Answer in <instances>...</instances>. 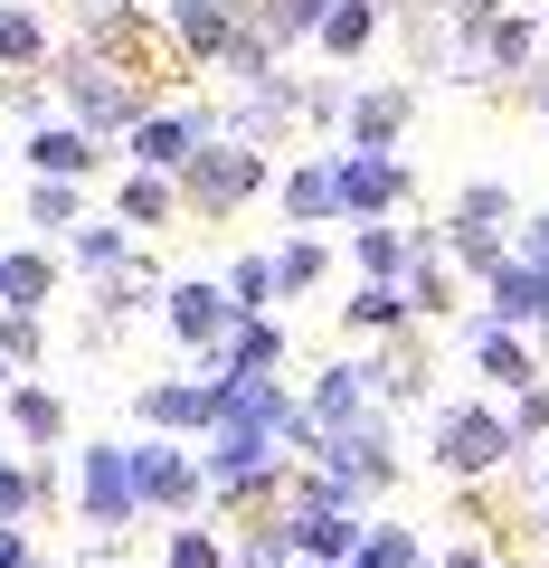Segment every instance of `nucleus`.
Listing matches in <instances>:
<instances>
[{"mask_svg":"<svg viewBox=\"0 0 549 568\" xmlns=\"http://www.w3.org/2000/svg\"><path fill=\"white\" fill-rule=\"evenodd\" d=\"M427 465H436V484H455V493L511 474V465H521L511 407H502V398H436V407H427Z\"/></svg>","mask_w":549,"mask_h":568,"instance_id":"nucleus-1","label":"nucleus"},{"mask_svg":"<svg viewBox=\"0 0 549 568\" xmlns=\"http://www.w3.org/2000/svg\"><path fill=\"white\" fill-rule=\"evenodd\" d=\"M67 465H77V521H85V540H133V530L152 521L123 436H95V446H77Z\"/></svg>","mask_w":549,"mask_h":568,"instance_id":"nucleus-2","label":"nucleus"},{"mask_svg":"<svg viewBox=\"0 0 549 568\" xmlns=\"http://www.w3.org/2000/svg\"><path fill=\"white\" fill-rule=\"evenodd\" d=\"M58 95H67V123H85L95 142L133 133V123L152 114V95L133 85V67L95 58V48H67V58H58Z\"/></svg>","mask_w":549,"mask_h":568,"instance_id":"nucleus-3","label":"nucleus"},{"mask_svg":"<svg viewBox=\"0 0 549 568\" xmlns=\"http://www.w3.org/2000/svg\"><path fill=\"white\" fill-rule=\"evenodd\" d=\"M275 190V162H265L256 142H237V133H218V142H200L181 162V209L190 219H237L246 200H265Z\"/></svg>","mask_w":549,"mask_h":568,"instance_id":"nucleus-4","label":"nucleus"},{"mask_svg":"<svg viewBox=\"0 0 549 568\" xmlns=\"http://www.w3.org/2000/svg\"><path fill=\"white\" fill-rule=\"evenodd\" d=\"M313 474H332V484H342L350 503L369 511V503H379V493L407 474V455H398V426H388V407H379V417H360V426H342V436H323Z\"/></svg>","mask_w":549,"mask_h":568,"instance_id":"nucleus-5","label":"nucleus"},{"mask_svg":"<svg viewBox=\"0 0 549 568\" xmlns=\"http://www.w3.org/2000/svg\"><path fill=\"white\" fill-rule=\"evenodd\" d=\"M133 484H143V511L162 530L209 511V465H200V446H181V436H133Z\"/></svg>","mask_w":549,"mask_h":568,"instance_id":"nucleus-6","label":"nucleus"},{"mask_svg":"<svg viewBox=\"0 0 549 568\" xmlns=\"http://www.w3.org/2000/svg\"><path fill=\"white\" fill-rule=\"evenodd\" d=\"M133 436H181V446H209L218 436V369H200V379H143L133 388Z\"/></svg>","mask_w":549,"mask_h":568,"instance_id":"nucleus-7","label":"nucleus"},{"mask_svg":"<svg viewBox=\"0 0 549 568\" xmlns=\"http://www.w3.org/2000/svg\"><path fill=\"white\" fill-rule=\"evenodd\" d=\"M237 323H246V313H237V294H227L218 275H181V284L162 294V332H171L200 369H218V351H227V332H237Z\"/></svg>","mask_w":549,"mask_h":568,"instance_id":"nucleus-8","label":"nucleus"},{"mask_svg":"<svg viewBox=\"0 0 549 568\" xmlns=\"http://www.w3.org/2000/svg\"><path fill=\"white\" fill-rule=\"evenodd\" d=\"M218 133H227L218 104H152V114L123 133V171H171V181H181V162L200 142H218Z\"/></svg>","mask_w":549,"mask_h":568,"instance_id":"nucleus-9","label":"nucleus"},{"mask_svg":"<svg viewBox=\"0 0 549 568\" xmlns=\"http://www.w3.org/2000/svg\"><path fill=\"white\" fill-rule=\"evenodd\" d=\"M342 162V219L369 227V219H398L407 200H417V171H407V152H332Z\"/></svg>","mask_w":549,"mask_h":568,"instance_id":"nucleus-10","label":"nucleus"},{"mask_svg":"<svg viewBox=\"0 0 549 568\" xmlns=\"http://www.w3.org/2000/svg\"><path fill=\"white\" fill-rule=\"evenodd\" d=\"M285 530H294V559L304 568H350L369 540V511H342V503H294L285 493Z\"/></svg>","mask_w":549,"mask_h":568,"instance_id":"nucleus-11","label":"nucleus"},{"mask_svg":"<svg viewBox=\"0 0 549 568\" xmlns=\"http://www.w3.org/2000/svg\"><path fill=\"white\" fill-rule=\"evenodd\" d=\"M275 209H285V227H304V237L350 227L342 219V162H332V152H304L294 171H275Z\"/></svg>","mask_w":549,"mask_h":568,"instance_id":"nucleus-12","label":"nucleus"},{"mask_svg":"<svg viewBox=\"0 0 549 568\" xmlns=\"http://www.w3.org/2000/svg\"><path fill=\"white\" fill-rule=\"evenodd\" d=\"M407 123H417V85L407 77H379L350 95V123H342V152H398Z\"/></svg>","mask_w":549,"mask_h":568,"instance_id":"nucleus-13","label":"nucleus"},{"mask_svg":"<svg viewBox=\"0 0 549 568\" xmlns=\"http://www.w3.org/2000/svg\"><path fill=\"white\" fill-rule=\"evenodd\" d=\"M465 351H474V379H492L502 398H521V388H540V379H549V369H540V342H530V332L484 323V313L465 323Z\"/></svg>","mask_w":549,"mask_h":568,"instance_id":"nucleus-14","label":"nucleus"},{"mask_svg":"<svg viewBox=\"0 0 549 568\" xmlns=\"http://www.w3.org/2000/svg\"><path fill=\"white\" fill-rule=\"evenodd\" d=\"M304 407H313L323 436H342V426L379 417V379H369V361H323V369H313V388H304Z\"/></svg>","mask_w":549,"mask_h":568,"instance_id":"nucleus-15","label":"nucleus"},{"mask_svg":"<svg viewBox=\"0 0 549 568\" xmlns=\"http://www.w3.org/2000/svg\"><path fill=\"white\" fill-rule=\"evenodd\" d=\"M0 417H10V446H20V455H77V446H67V388L20 379L10 398H0Z\"/></svg>","mask_w":549,"mask_h":568,"instance_id":"nucleus-16","label":"nucleus"},{"mask_svg":"<svg viewBox=\"0 0 549 568\" xmlns=\"http://www.w3.org/2000/svg\"><path fill=\"white\" fill-rule=\"evenodd\" d=\"M237 29H246L237 0H171V48H181L190 67H218Z\"/></svg>","mask_w":549,"mask_h":568,"instance_id":"nucleus-17","label":"nucleus"},{"mask_svg":"<svg viewBox=\"0 0 549 568\" xmlns=\"http://www.w3.org/2000/svg\"><path fill=\"white\" fill-rule=\"evenodd\" d=\"M342 332H350V342H369V351L407 342V332H417V304H407V284H350Z\"/></svg>","mask_w":549,"mask_h":568,"instance_id":"nucleus-18","label":"nucleus"},{"mask_svg":"<svg viewBox=\"0 0 549 568\" xmlns=\"http://www.w3.org/2000/svg\"><path fill=\"white\" fill-rule=\"evenodd\" d=\"M474 313H484V323H502V332H540V323H549V275L511 256L502 275L484 284V304H474Z\"/></svg>","mask_w":549,"mask_h":568,"instance_id":"nucleus-19","label":"nucleus"},{"mask_svg":"<svg viewBox=\"0 0 549 568\" xmlns=\"http://www.w3.org/2000/svg\"><path fill=\"white\" fill-rule=\"evenodd\" d=\"M29 181H95V162H104V142L85 133V123H39L29 133Z\"/></svg>","mask_w":549,"mask_h":568,"instance_id":"nucleus-20","label":"nucleus"},{"mask_svg":"<svg viewBox=\"0 0 549 568\" xmlns=\"http://www.w3.org/2000/svg\"><path fill=\"white\" fill-rule=\"evenodd\" d=\"M285 323H275V313H246L237 332H227V351H218V369L227 379H285Z\"/></svg>","mask_w":549,"mask_h":568,"instance_id":"nucleus-21","label":"nucleus"},{"mask_svg":"<svg viewBox=\"0 0 549 568\" xmlns=\"http://www.w3.org/2000/svg\"><path fill=\"white\" fill-rule=\"evenodd\" d=\"M407 265H417V237H407L398 219L350 227V275H360V284H407Z\"/></svg>","mask_w":549,"mask_h":568,"instance_id":"nucleus-22","label":"nucleus"},{"mask_svg":"<svg viewBox=\"0 0 549 568\" xmlns=\"http://www.w3.org/2000/svg\"><path fill=\"white\" fill-rule=\"evenodd\" d=\"M114 219L133 227V237L171 227V219H181V181H171V171H123V181H114Z\"/></svg>","mask_w":549,"mask_h":568,"instance_id":"nucleus-23","label":"nucleus"},{"mask_svg":"<svg viewBox=\"0 0 549 568\" xmlns=\"http://www.w3.org/2000/svg\"><path fill=\"white\" fill-rule=\"evenodd\" d=\"M369 379H379V407H427V379H436V361H427V342L407 332V342L369 351Z\"/></svg>","mask_w":549,"mask_h":568,"instance_id":"nucleus-24","label":"nucleus"},{"mask_svg":"<svg viewBox=\"0 0 549 568\" xmlns=\"http://www.w3.org/2000/svg\"><path fill=\"white\" fill-rule=\"evenodd\" d=\"M323 284H332V237L285 227V246H275V304H304V294H323Z\"/></svg>","mask_w":549,"mask_h":568,"instance_id":"nucleus-25","label":"nucleus"},{"mask_svg":"<svg viewBox=\"0 0 549 568\" xmlns=\"http://www.w3.org/2000/svg\"><path fill=\"white\" fill-rule=\"evenodd\" d=\"M474 58H484V77H511L521 85L530 67H540V20H521V10H502V20L474 39Z\"/></svg>","mask_w":549,"mask_h":568,"instance_id":"nucleus-26","label":"nucleus"},{"mask_svg":"<svg viewBox=\"0 0 549 568\" xmlns=\"http://www.w3.org/2000/svg\"><path fill=\"white\" fill-rule=\"evenodd\" d=\"M162 568H237V530H218L200 511V521H171L162 530Z\"/></svg>","mask_w":549,"mask_h":568,"instance_id":"nucleus-27","label":"nucleus"},{"mask_svg":"<svg viewBox=\"0 0 549 568\" xmlns=\"http://www.w3.org/2000/svg\"><path fill=\"white\" fill-rule=\"evenodd\" d=\"M379 29H388L379 0H342V10L323 20V39H313V48H323V58H342V67H360L369 48H379Z\"/></svg>","mask_w":549,"mask_h":568,"instance_id":"nucleus-28","label":"nucleus"},{"mask_svg":"<svg viewBox=\"0 0 549 568\" xmlns=\"http://www.w3.org/2000/svg\"><path fill=\"white\" fill-rule=\"evenodd\" d=\"M67 256H77L85 265V275H123V265H133V256H143V237H133V227H123V219H85L77 227V237H67Z\"/></svg>","mask_w":549,"mask_h":568,"instance_id":"nucleus-29","label":"nucleus"},{"mask_svg":"<svg viewBox=\"0 0 549 568\" xmlns=\"http://www.w3.org/2000/svg\"><path fill=\"white\" fill-rule=\"evenodd\" d=\"M446 265H455V275H474V284H492L511 265V227H455L446 219Z\"/></svg>","mask_w":549,"mask_h":568,"instance_id":"nucleus-30","label":"nucleus"},{"mask_svg":"<svg viewBox=\"0 0 549 568\" xmlns=\"http://www.w3.org/2000/svg\"><path fill=\"white\" fill-rule=\"evenodd\" d=\"M350 568H436V549H427V530L417 521H369V540H360V559Z\"/></svg>","mask_w":549,"mask_h":568,"instance_id":"nucleus-31","label":"nucleus"},{"mask_svg":"<svg viewBox=\"0 0 549 568\" xmlns=\"http://www.w3.org/2000/svg\"><path fill=\"white\" fill-rule=\"evenodd\" d=\"M48 294H58V256L48 246H10V294H0V313H48Z\"/></svg>","mask_w":549,"mask_h":568,"instance_id":"nucleus-32","label":"nucleus"},{"mask_svg":"<svg viewBox=\"0 0 549 568\" xmlns=\"http://www.w3.org/2000/svg\"><path fill=\"white\" fill-rule=\"evenodd\" d=\"M407 304H417V323H446V313L465 304V275H455L446 256H417L407 265Z\"/></svg>","mask_w":549,"mask_h":568,"instance_id":"nucleus-33","label":"nucleus"},{"mask_svg":"<svg viewBox=\"0 0 549 568\" xmlns=\"http://www.w3.org/2000/svg\"><path fill=\"white\" fill-rule=\"evenodd\" d=\"M332 10H342V0H265V10H256V29H265L275 48H304V39H323V20H332Z\"/></svg>","mask_w":549,"mask_h":568,"instance_id":"nucleus-34","label":"nucleus"},{"mask_svg":"<svg viewBox=\"0 0 549 568\" xmlns=\"http://www.w3.org/2000/svg\"><path fill=\"white\" fill-rule=\"evenodd\" d=\"M237 568H304L294 559V530H285V503L265 521H237Z\"/></svg>","mask_w":549,"mask_h":568,"instance_id":"nucleus-35","label":"nucleus"},{"mask_svg":"<svg viewBox=\"0 0 549 568\" xmlns=\"http://www.w3.org/2000/svg\"><path fill=\"white\" fill-rule=\"evenodd\" d=\"M29 227L77 237V227H85V181H29Z\"/></svg>","mask_w":549,"mask_h":568,"instance_id":"nucleus-36","label":"nucleus"},{"mask_svg":"<svg viewBox=\"0 0 549 568\" xmlns=\"http://www.w3.org/2000/svg\"><path fill=\"white\" fill-rule=\"evenodd\" d=\"M39 58H48V20L29 0H0V67L20 77V67H39Z\"/></svg>","mask_w":549,"mask_h":568,"instance_id":"nucleus-37","label":"nucleus"},{"mask_svg":"<svg viewBox=\"0 0 549 568\" xmlns=\"http://www.w3.org/2000/svg\"><path fill=\"white\" fill-rule=\"evenodd\" d=\"M446 219H455V227H521V200H511L502 181H465Z\"/></svg>","mask_w":549,"mask_h":568,"instance_id":"nucleus-38","label":"nucleus"},{"mask_svg":"<svg viewBox=\"0 0 549 568\" xmlns=\"http://www.w3.org/2000/svg\"><path fill=\"white\" fill-rule=\"evenodd\" d=\"M0 361L20 379H39L48 369V313H0Z\"/></svg>","mask_w":549,"mask_h":568,"instance_id":"nucleus-39","label":"nucleus"},{"mask_svg":"<svg viewBox=\"0 0 549 568\" xmlns=\"http://www.w3.org/2000/svg\"><path fill=\"white\" fill-rule=\"evenodd\" d=\"M227 294H237V313H275V246H246L237 265H227Z\"/></svg>","mask_w":549,"mask_h":568,"instance_id":"nucleus-40","label":"nucleus"},{"mask_svg":"<svg viewBox=\"0 0 549 568\" xmlns=\"http://www.w3.org/2000/svg\"><path fill=\"white\" fill-rule=\"evenodd\" d=\"M0 521H39V493H29V455L20 446H0Z\"/></svg>","mask_w":549,"mask_h":568,"instance_id":"nucleus-41","label":"nucleus"},{"mask_svg":"<svg viewBox=\"0 0 549 568\" xmlns=\"http://www.w3.org/2000/svg\"><path fill=\"white\" fill-rule=\"evenodd\" d=\"M350 95H360V85L313 77V85H304V123H313V133H342V123H350Z\"/></svg>","mask_w":549,"mask_h":568,"instance_id":"nucleus-42","label":"nucleus"},{"mask_svg":"<svg viewBox=\"0 0 549 568\" xmlns=\"http://www.w3.org/2000/svg\"><path fill=\"white\" fill-rule=\"evenodd\" d=\"M511 256H521V265H540V275H549V209H530V219L511 227Z\"/></svg>","mask_w":549,"mask_h":568,"instance_id":"nucleus-43","label":"nucleus"},{"mask_svg":"<svg viewBox=\"0 0 549 568\" xmlns=\"http://www.w3.org/2000/svg\"><path fill=\"white\" fill-rule=\"evenodd\" d=\"M436 10H446V20L465 29V39H484V29L502 20V0H436Z\"/></svg>","mask_w":549,"mask_h":568,"instance_id":"nucleus-44","label":"nucleus"},{"mask_svg":"<svg viewBox=\"0 0 549 568\" xmlns=\"http://www.w3.org/2000/svg\"><path fill=\"white\" fill-rule=\"evenodd\" d=\"M0 568H39V540L20 521H0Z\"/></svg>","mask_w":549,"mask_h":568,"instance_id":"nucleus-45","label":"nucleus"},{"mask_svg":"<svg viewBox=\"0 0 549 568\" xmlns=\"http://www.w3.org/2000/svg\"><path fill=\"white\" fill-rule=\"evenodd\" d=\"M436 568H492V540H446V549H436Z\"/></svg>","mask_w":549,"mask_h":568,"instance_id":"nucleus-46","label":"nucleus"},{"mask_svg":"<svg viewBox=\"0 0 549 568\" xmlns=\"http://www.w3.org/2000/svg\"><path fill=\"white\" fill-rule=\"evenodd\" d=\"M530 503H540V511H549V465H540V484H530Z\"/></svg>","mask_w":549,"mask_h":568,"instance_id":"nucleus-47","label":"nucleus"},{"mask_svg":"<svg viewBox=\"0 0 549 568\" xmlns=\"http://www.w3.org/2000/svg\"><path fill=\"white\" fill-rule=\"evenodd\" d=\"M10 388H20V369H10V361H0V398H10Z\"/></svg>","mask_w":549,"mask_h":568,"instance_id":"nucleus-48","label":"nucleus"},{"mask_svg":"<svg viewBox=\"0 0 549 568\" xmlns=\"http://www.w3.org/2000/svg\"><path fill=\"white\" fill-rule=\"evenodd\" d=\"M0 294H10V246H0Z\"/></svg>","mask_w":549,"mask_h":568,"instance_id":"nucleus-49","label":"nucleus"},{"mask_svg":"<svg viewBox=\"0 0 549 568\" xmlns=\"http://www.w3.org/2000/svg\"><path fill=\"white\" fill-rule=\"evenodd\" d=\"M530 342H540V361H549V323H540V332H530Z\"/></svg>","mask_w":549,"mask_h":568,"instance_id":"nucleus-50","label":"nucleus"},{"mask_svg":"<svg viewBox=\"0 0 549 568\" xmlns=\"http://www.w3.org/2000/svg\"><path fill=\"white\" fill-rule=\"evenodd\" d=\"M0 446H10V417H0Z\"/></svg>","mask_w":549,"mask_h":568,"instance_id":"nucleus-51","label":"nucleus"},{"mask_svg":"<svg viewBox=\"0 0 549 568\" xmlns=\"http://www.w3.org/2000/svg\"><path fill=\"white\" fill-rule=\"evenodd\" d=\"M39 568H58V559H39Z\"/></svg>","mask_w":549,"mask_h":568,"instance_id":"nucleus-52","label":"nucleus"},{"mask_svg":"<svg viewBox=\"0 0 549 568\" xmlns=\"http://www.w3.org/2000/svg\"><path fill=\"white\" fill-rule=\"evenodd\" d=\"M123 568H133V559H123Z\"/></svg>","mask_w":549,"mask_h":568,"instance_id":"nucleus-53","label":"nucleus"},{"mask_svg":"<svg viewBox=\"0 0 549 568\" xmlns=\"http://www.w3.org/2000/svg\"><path fill=\"white\" fill-rule=\"evenodd\" d=\"M540 123H549V114H540Z\"/></svg>","mask_w":549,"mask_h":568,"instance_id":"nucleus-54","label":"nucleus"}]
</instances>
